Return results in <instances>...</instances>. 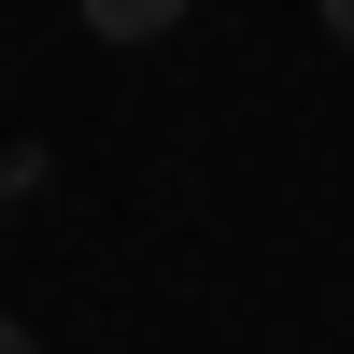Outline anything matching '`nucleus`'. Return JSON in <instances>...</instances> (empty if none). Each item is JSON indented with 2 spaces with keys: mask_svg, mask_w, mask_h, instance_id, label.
<instances>
[{
  "mask_svg": "<svg viewBox=\"0 0 354 354\" xmlns=\"http://www.w3.org/2000/svg\"><path fill=\"white\" fill-rule=\"evenodd\" d=\"M85 28L100 43H156V28H185V0H85Z\"/></svg>",
  "mask_w": 354,
  "mask_h": 354,
  "instance_id": "1",
  "label": "nucleus"
},
{
  "mask_svg": "<svg viewBox=\"0 0 354 354\" xmlns=\"http://www.w3.org/2000/svg\"><path fill=\"white\" fill-rule=\"evenodd\" d=\"M28 185H43V156H0V213H15V198H28Z\"/></svg>",
  "mask_w": 354,
  "mask_h": 354,
  "instance_id": "2",
  "label": "nucleus"
},
{
  "mask_svg": "<svg viewBox=\"0 0 354 354\" xmlns=\"http://www.w3.org/2000/svg\"><path fill=\"white\" fill-rule=\"evenodd\" d=\"M326 28H340V57H354V0H326Z\"/></svg>",
  "mask_w": 354,
  "mask_h": 354,
  "instance_id": "3",
  "label": "nucleus"
},
{
  "mask_svg": "<svg viewBox=\"0 0 354 354\" xmlns=\"http://www.w3.org/2000/svg\"><path fill=\"white\" fill-rule=\"evenodd\" d=\"M0 354H28V326H0Z\"/></svg>",
  "mask_w": 354,
  "mask_h": 354,
  "instance_id": "4",
  "label": "nucleus"
}]
</instances>
